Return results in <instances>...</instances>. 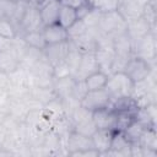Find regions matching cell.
Wrapping results in <instances>:
<instances>
[{"instance_id":"14","label":"cell","mask_w":157,"mask_h":157,"mask_svg":"<svg viewBox=\"0 0 157 157\" xmlns=\"http://www.w3.org/2000/svg\"><path fill=\"white\" fill-rule=\"evenodd\" d=\"M69 49H70V43L67 39L65 42L56 43V44H47L43 49V54L52 65H55L56 63L65 59Z\"/></svg>"},{"instance_id":"26","label":"cell","mask_w":157,"mask_h":157,"mask_svg":"<svg viewBox=\"0 0 157 157\" xmlns=\"http://www.w3.org/2000/svg\"><path fill=\"white\" fill-rule=\"evenodd\" d=\"M28 112H29V108L26 103V98L25 99L11 98V103H10V108H9V114L11 117L16 118L20 121H25Z\"/></svg>"},{"instance_id":"42","label":"cell","mask_w":157,"mask_h":157,"mask_svg":"<svg viewBox=\"0 0 157 157\" xmlns=\"http://www.w3.org/2000/svg\"><path fill=\"white\" fill-rule=\"evenodd\" d=\"M11 103V97L7 91H0V121L5 115L9 114V108Z\"/></svg>"},{"instance_id":"16","label":"cell","mask_w":157,"mask_h":157,"mask_svg":"<svg viewBox=\"0 0 157 157\" xmlns=\"http://www.w3.org/2000/svg\"><path fill=\"white\" fill-rule=\"evenodd\" d=\"M96 71H98V65H97V61L94 58V53L93 52L85 53V54H82L80 65H78L74 77H75V80H85L87 76H90L91 74H93Z\"/></svg>"},{"instance_id":"17","label":"cell","mask_w":157,"mask_h":157,"mask_svg":"<svg viewBox=\"0 0 157 157\" xmlns=\"http://www.w3.org/2000/svg\"><path fill=\"white\" fill-rule=\"evenodd\" d=\"M112 136H113V131L102 130V129H97L94 134L91 136L92 146L99 153V156H105V153L109 151Z\"/></svg>"},{"instance_id":"30","label":"cell","mask_w":157,"mask_h":157,"mask_svg":"<svg viewBox=\"0 0 157 157\" xmlns=\"http://www.w3.org/2000/svg\"><path fill=\"white\" fill-rule=\"evenodd\" d=\"M26 42V44L28 47H33V48H37V49H44V47L47 45L45 44V40L43 38V34H42V29L40 31H33V32H28V33H25V34H21Z\"/></svg>"},{"instance_id":"36","label":"cell","mask_w":157,"mask_h":157,"mask_svg":"<svg viewBox=\"0 0 157 157\" xmlns=\"http://www.w3.org/2000/svg\"><path fill=\"white\" fill-rule=\"evenodd\" d=\"M91 115H92V112L87 110L86 108H83V107L80 104L78 107H76V108L71 112V114L69 115V118H70V120L72 121V125H74V124H76V123H78V121H82V120H85V119L91 118Z\"/></svg>"},{"instance_id":"33","label":"cell","mask_w":157,"mask_h":157,"mask_svg":"<svg viewBox=\"0 0 157 157\" xmlns=\"http://www.w3.org/2000/svg\"><path fill=\"white\" fill-rule=\"evenodd\" d=\"M97 130L94 123L92 121V118H88V119H85L82 121H78L76 124H74V131L83 135V136H88L91 137L94 131Z\"/></svg>"},{"instance_id":"15","label":"cell","mask_w":157,"mask_h":157,"mask_svg":"<svg viewBox=\"0 0 157 157\" xmlns=\"http://www.w3.org/2000/svg\"><path fill=\"white\" fill-rule=\"evenodd\" d=\"M93 53L98 65V70L109 76L112 74L110 69H112V63L115 55L113 47H97Z\"/></svg>"},{"instance_id":"44","label":"cell","mask_w":157,"mask_h":157,"mask_svg":"<svg viewBox=\"0 0 157 157\" xmlns=\"http://www.w3.org/2000/svg\"><path fill=\"white\" fill-rule=\"evenodd\" d=\"M10 86V77L9 74L0 71V91H7Z\"/></svg>"},{"instance_id":"21","label":"cell","mask_w":157,"mask_h":157,"mask_svg":"<svg viewBox=\"0 0 157 157\" xmlns=\"http://www.w3.org/2000/svg\"><path fill=\"white\" fill-rule=\"evenodd\" d=\"M20 66L18 56L10 49L5 52H0V71L10 74L15 69Z\"/></svg>"},{"instance_id":"6","label":"cell","mask_w":157,"mask_h":157,"mask_svg":"<svg viewBox=\"0 0 157 157\" xmlns=\"http://www.w3.org/2000/svg\"><path fill=\"white\" fill-rule=\"evenodd\" d=\"M112 102V98L109 96V93L105 91V88H101V90H94V91H88L86 93V96L81 99L80 104L86 108L90 112H93L96 109L99 108H104L108 107Z\"/></svg>"},{"instance_id":"7","label":"cell","mask_w":157,"mask_h":157,"mask_svg":"<svg viewBox=\"0 0 157 157\" xmlns=\"http://www.w3.org/2000/svg\"><path fill=\"white\" fill-rule=\"evenodd\" d=\"M64 146H65V150L67 152V156H72V157L80 151L93 147L91 137L83 136V135H81L74 130L70 131L69 135L64 139Z\"/></svg>"},{"instance_id":"23","label":"cell","mask_w":157,"mask_h":157,"mask_svg":"<svg viewBox=\"0 0 157 157\" xmlns=\"http://www.w3.org/2000/svg\"><path fill=\"white\" fill-rule=\"evenodd\" d=\"M29 96L43 105H45L49 102H52L53 99L58 98L53 87H36L34 86V87L31 88Z\"/></svg>"},{"instance_id":"9","label":"cell","mask_w":157,"mask_h":157,"mask_svg":"<svg viewBox=\"0 0 157 157\" xmlns=\"http://www.w3.org/2000/svg\"><path fill=\"white\" fill-rule=\"evenodd\" d=\"M92 121L94 123L97 129L102 130H110L114 131L115 126V112L110 109V107H104L99 108L92 112Z\"/></svg>"},{"instance_id":"24","label":"cell","mask_w":157,"mask_h":157,"mask_svg":"<svg viewBox=\"0 0 157 157\" xmlns=\"http://www.w3.org/2000/svg\"><path fill=\"white\" fill-rule=\"evenodd\" d=\"M109 107L114 112H132V113H135L136 109L139 108L136 102H135V99L131 96L112 99Z\"/></svg>"},{"instance_id":"19","label":"cell","mask_w":157,"mask_h":157,"mask_svg":"<svg viewBox=\"0 0 157 157\" xmlns=\"http://www.w3.org/2000/svg\"><path fill=\"white\" fill-rule=\"evenodd\" d=\"M113 49L117 55H124V56H131L132 54V39L129 37V34L121 33L113 38Z\"/></svg>"},{"instance_id":"12","label":"cell","mask_w":157,"mask_h":157,"mask_svg":"<svg viewBox=\"0 0 157 157\" xmlns=\"http://www.w3.org/2000/svg\"><path fill=\"white\" fill-rule=\"evenodd\" d=\"M60 6H61L60 0H43L38 5L40 18L44 26L56 22Z\"/></svg>"},{"instance_id":"2","label":"cell","mask_w":157,"mask_h":157,"mask_svg":"<svg viewBox=\"0 0 157 157\" xmlns=\"http://www.w3.org/2000/svg\"><path fill=\"white\" fill-rule=\"evenodd\" d=\"M132 54L148 61L151 65H156L157 61V39L156 33L150 32L142 38L132 40Z\"/></svg>"},{"instance_id":"4","label":"cell","mask_w":157,"mask_h":157,"mask_svg":"<svg viewBox=\"0 0 157 157\" xmlns=\"http://www.w3.org/2000/svg\"><path fill=\"white\" fill-rule=\"evenodd\" d=\"M157 65H151L148 61L136 56V55H132L125 69H124V72L126 74V76L132 81V82H139V81H142L145 80L152 71V69H155Z\"/></svg>"},{"instance_id":"39","label":"cell","mask_w":157,"mask_h":157,"mask_svg":"<svg viewBox=\"0 0 157 157\" xmlns=\"http://www.w3.org/2000/svg\"><path fill=\"white\" fill-rule=\"evenodd\" d=\"M88 92V88L86 86V82L85 80H75V83H74V88H72V92H71V96L80 101L86 96V93Z\"/></svg>"},{"instance_id":"5","label":"cell","mask_w":157,"mask_h":157,"mask_svg":"<svg viewBox=\"0 0 157 157\" xmlns=\"http://www.w3.org/2000/svg\"><path fill=\"white\" fill-rule=\"evenodd\" d=\"M43 26L44 25L42 22L38 6L28 4L17 27L18 34H25V33L33 32V31H40Z\"/></svg>"},{"instance_id":"48","label":"cell","mask_w":157,"mask_h":157,"mask_svg":"<svg viewBox=\"0 0 157 157\" xmlns=\"http://www.w3.org/2000/svg\"><path fill=\"white\" fill-rule=\"evenodd\" d=\"M0 18H1V15H0Z\"/></svg>"},{"instance_id":"37","label":"cell","mask_w":157,"mask_h":157,"mask_svg":"<svg viewBox=\"0 0 157 157\" xmlns=\"http://www.w3.org/2000/svg\"><path fill=\"white\" fill-rule=\"evenodd\" d=\"M142 17L151 25L156 26V0H151L144 6Z\"/></svg>"},{"instance_id":"47","label":"cell","mask_w":157,"mask_h":157,"mask_svg":"<svg viewBox=\"0 0 157 157\" xmlns=\"http://www.w3.org/2000/svg\"><path fill=\"white\" fill-rule=\"evenodd\" d=\"M13 1H16V2H26V4L29 2V0H13Z\"/></svg>"},{"instance_id":"10","label":"cell","mask_w":157,"mask_h":157,"mask_svg":"<svg viewBox=\"0 0 157 157\" xmlns=\"http://www.w3.org/2000/svg\"><path fill=\"white\" fill-rule=\"evenodd\" d=\"M150 32L156 33V26H151L144 17H139L126 22V33L132 40L142 38Z\"/></svg>"},{"instance_id":"8","label":"cell","mask_w":157,"mask_h":157,"mask_svg":"<svg viewBox=\"0 0 157 157\" xmlns=\"http://www.w3.org/2000/svg\"><path fill=\"white\" fill-rule=\"evenodd\" d=\"M150 1L151 0H121L117 11L128 22L135 18L142 17L144 6Z\"/></svg>"},{"instance_id":"43","label":"cell","mask_w":157,"mask_h":157,"mask_svg":"<svg viewBox=\"0 0 157 157\" xmlns=\"http://www.w3.org/2000/svg\"><path fill=\"white\" fill-rule=\"evenodd\" d=\"M88 0H60V4L61 5H65V6H69V7H72L75 10H77L78 7H81L82 5L87 4Z\"/></svg>"},{"instance_id":"22","label":"cell","mask_w":157,"mask_h":157,"mask_svg":"<svg viewBox=\"0 0 157 157\" xmlns=\"http://www.w3.org/2000/svg\"><path fill=\"white\" fill-rule=\"evenodd\" d=\"M43 56V50L42 49H37L33 47H26V49L23 50V53L20 56V65L27 69H31L40 58Z\"/></svg>"},{"instance_id":"13","label":"cell","mask_w":157,"mask_h":157,"mask_svg":"<svg viewBox=\"0 0 157 157\" xmlns=\"http://www.w3.org/2000/svg\"><path fill=\"white\" fill-rule=\"evenodd\" d=\"M42 34L45 40V44H56L69 39L67 31L64 27H61L58 22L43 26Z\"/></svg>"},{"instance_id":"28","label":"cell","mask_w":157,"mask_h":157,"mask_svg":"<svg viewBox=\"0 0 157 157\" xmlns=\"http://www.w3.org/2000/svg\"><path fill=\"white\" fill-rule=\"evenodd\" d=\"M107 80H108V75H105L104 72L98 70V71L91 74L90 76H87L85 78V82H86V86H87L88 91H94V90L104 88L105 83H107Z\"/></svg>"},{"instance_id":"34","label":"cell","mask_w":157,"mask_h":157,"mask_svg":"<svg viewBox=\"0 0 157 157\" xmlns=\"http://www.w3.org/2000/svg\"><path fill=\"white\" fill-rule=\"evenodd\" d=\"M18 34L17 32V27L15 26V23L6 17H1L0 18V36L6 37V38H15Z\"/></svg>"},{"instance_id":"45","label":"cell","mask_w":157,"mask_h":157,"mask_svg":"<svg viewBox=\"0 0 157 157\" xmlns=\"http://www.w3.org/2000/svg\"><path fill=\"white\" fill-rule=\"evenodd\" d=\"M11 44H12V38H6V37L0 36V52L10 50Z\"/></svg>"},{"instance_id":"3","label":"cell","mask_w":157,"mask_h":157,"mask_svg":"<svg viewBox=\"0 0 157 157\" xmlns=\"http://www.w3.org/2000/svg\"><path fill=\"white\" fill-rule=\"evenodd\" d=\"M98 27L103 33L114 38L126 32V21L120 16L118 11L105 12V13H102Z\"/></svg>"},{"instance_id":"31","label":"cell","mask_w":157,"mask_h":157,"mask_svg":"<svg viewBox=\"0 0 157 157\" xmlns=\"http://www.w3.org/2000/svg\"><path fill=\"white\" fill-rule=\"evenodd\" d=\"M69 43H70V40H69ZM81 58H82V53H80V52L70 43V49H69V52H67V54H66V56H65L64 60L66 61V64H67V66H69V69H70L72 76L75 75V72H76V70H77V67H78V65H80Z\"/></svg>"},{"instance_id":"18","label":"cell","mask_w":157,"mask_h":157,"mask_svg":"<svg viewBox=\"0 0 157 157\" xmlns=\"http://www.w3.org/2000/svg\"><path fill=\"white\" fill-rule=\"evenodd\" d=\"M69 40L82 54L94 52V49H96V38H94V33L91 29H87L81 36L75 37V38L69 39Z\"/></svg>"},{"instance_id":"11","label":"cell","mask_w":157,"mask_h":157,"mask_svg":"<svg viewBox=\"0 0 157 157\" xmlns=\"http://www.w3.org/2000/svg\"><path fill=\"white\" fill-rule=\"evenodd\" d=\"M130 142L126 140L121 131H113L110 148L105 156H117V157H130Z\"/></svg>"},{"instance_id":"49","label":"cell","mask_w":157,"mask_h":157,"mask_svg":"<svg viewBox=\"0 0 157 157\" xmlns=\"http://www.w3.org/2000/svg\"><path fill=\"white\" fill-rule=\"evenodd\" d=\"M119 1H121V0H119Z\"/></svg>"},{"instance_id":"29","label":"cell","mask_w":157,"mask_h":157,"mask_svg":"<svg viewBox=\"0 0 157 157\" xmlns=\"http://www.w3.org/2000/svg\"><path fill=\"white\" fill-rule=\"evenodd\" d=\"M137 142L145 148H151V150L157 151V131H156V126L146 128Z\"/></svg>"},{"instance_id":"46","label":"cell","mask_w":157,"mask_h":157,"mask_svg":"<svg viewBox=\"0 0 157 157\" xmlns=\"http://www.w3.org/2000/svg\"><path fill=\"white\" fill-rule=\"evenodd\" d=\"M6 135H7V131H6V129L4 128V125L0 123V147H1L2 144H4V141H5V139H6Z\"/></svg>"},{"instance_id":"32","label":"cell","mask_w":157,"mask_h":157,"mask_svg":"<svg viewBox=\"0 0 157 157\" xmlns=\"http://www.w3.org/2000/svg\"><path fill=\"white\" fill-rule=\"evenodd\" d=\"M88 2L102 13L117 11L120 4L119 0H88Z\"/></svg>"},{"instance_id":"35","label":"cell","mask_w":157,"mask_h":157,"mask_svg":"<svg viewBox=\"0 0 157 157\" xmlns=\"http://www.w3.org/2000/svg\"><path fill=\"white\" fill-rule=\"evenodd\" d=\"M101 16H102V12H99L97 9L92 7L87 15H85L81 20L82 22L86 25L87 29H91V28H97L99 26V21H101Z\"/></svg>"},{"instance_id":"41","label":"cell","mask_w":157,"mask_h":157,"mask_svg":"<svg viewBox=\"0 0 157 157\" xmlns=\"http://www.w3.org/2000/svg\"><path fill=\"white\" fill-rule=\"evenodd\" d=\"M132 56V55H131ZM131 56H124V55H114V59H113V63H112V69H110V72H124V69L129 61V59Z\"/></svg>"},{"instance_id":"25","label":"cell","mask_w":157,"mask_h":157,"mask_svg":"<svg viewBox=\"0 0 157 157\" xmlns=\"http://www.w3.org/2000/svg\"><path fill=\"white\" fill-rule=\"evenodd\" d=\"M77 13H76V10L72 9V7H69V6H65V5H61L60 6V10H59V15H58V20L56 22L64 27L65 29H67L72 23H75L77 21Z\"/></svg>"},{"instance_id":"1","label":"cell","mask_w":157,"mask_h":157,"mask_svg":"<svg viewBox=\"0 0 157 157\" xmlns=\"http://www.w3.org/2000/svg\"><path fill=\"white\" fill-rule=\"evenodd\" d=\"M134 82L126 76L125 72H113L108 76L105 83V91L112 99L120 97H129L132 93Z\"/></svg>"},{"instance_id":"40","label":"cell","mask_w":157,"mask_h":157,"mask_svg":"<svg viewBox=\"0 0 157 157\" xmlns=\"http://www.w3.org/2000/svg\"><path fill=\"white\" fill-rule=\"evenodd\" d=\"M67 37H69V39H72V38H75V37H78V36H81L82 33H85L86 31H87V27H86V25L82 22V20H77L75 23H72L67 29Z\"/></svg>"},{"instance_id":"20","label":"cell","mask_w":157,"mask_h":157,"mask_svg":"<svg viewBox=\"0 0 157 157\" xmlns=\"http://www.w3.org/2000/svg\"><path fill=\"white\" fill-rule=\"evenodd\" d=\"M75 83V77L74 76H66L63 78H54L53 88L55 91V94L58 98H65L71 96L72 88Z\"/></svg>"},{"instance_id":"27","label":"cell","mask_w":157,"mask_h":157,"mask_svg":"<svg viewBox=\"0 0 157 157\" xmlns=\"http://www.w3.org/2000/svg\"><path fill=\"white\" fill-rule=\"evenodd\" d=\"M146 128H148V126H145L144 124H141L140 121H137V120L134 119L126 126V129L124 131H121V132L124 134V136L126 137V140L130 144H132V142H137L140 140V137H141V135H142V132L145 131Z\"/></svg>"},{"instance_id":"38","label":"cell","mask_w":157,"mask_h":157,"mask_svg":"<svg viewBox=\"0 0 157 157\" xmlns=\"http://www.w3.org/2000/svg\"><path fill=\"white\" fill-rule=\"evenodd\" d=\"M53 76L54 78H63L66 76H72L65 60H61L56 63L55 65H53Z\"/></svg>"}]
</instances>
